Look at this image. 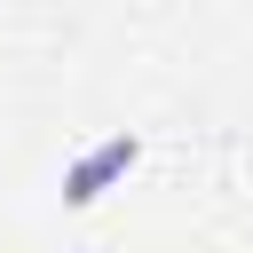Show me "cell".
Wrapping results in <instances>:
<instances>
[{
    "label": "cell",
    "instance_id": "cell-1",
    "mask_svg": "<svg viewBox=\"0 0 253 253\" xmlns=\"http://www.w3.org/2000/svg\"><path fill=\"white\" fill-rule=\"evenodd\" d=\"M134 158H142V142H134V134H111V142H95V150H87V158L63 174V206H95V198H103V190H111V182L134 166Z\"/></svg>",
    "mask_w": 253,
    "mask_h": 253
}]
</instances>
